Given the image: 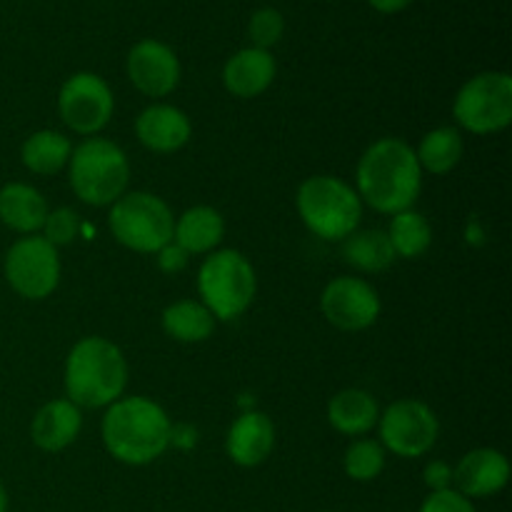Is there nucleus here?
<instances>
[{
  "label": "nucleus",
  "instance_id": "f257e3e1",
  "mask_svg": "<svg viewBox=\"0 0 512 512\" xmlns=\"http://www.w3.org/2000/svg\"><path fill=\"white\" fill-rule=\"evenodd\" d=\"M355 193L375 213L410 210L423 190V168L403 138H380L365 148L355 168Z\"/></svg>",
  "mask_w": 512,
  "mask_h": 512
},
{
  "label": "nucleus",
  "instance_id": "f03ea898",
  "mask_svg": "<svg viewBox=\"0 0 512 512\" xmlns=\"http://www.w3.org/2000/svg\"><path fill=\"white\" fill-rule=\"evenodd\" d=\"M173 420L163 405L145 395H123L105 408L100 438L110 458L130 468H143L163 458L170 448Z\"/></svg>",
  "mask_w": 512,
  "mask_h": 512
},
{
  "label": "nucleus",
  "instance_id": "7ed1b4c3",
  "mask_svg": "<svg viewBox=\"0 0 512 512\" xmlns=\"http://www.w3.org/2000/svg\"><path fill=\"white\" fill-rule=\"evenodd\" d=\"M128 360L125 353L103 335L80 338L65 358V398L80 410L108 408L128 388Z\"/></svg>",
  "mask_w": 512,
  "mask_h": 512
},
{
  "label": "nucleus",
  "instance_id": "20e7f679",
  "mask_svg": "<svg viewBox=\"0 0 512 512\" xmlns=\"http://www.w3.org/2000/svg\"><path fill=\"white\" fill-rule=\"evenodd\" d=\"M295 208L305 228L328 243H343L363 220V200L338 175L305 178L295 193Z\"/></svg>",
  "mask_w": 512,
  "mask_h": 512
},
{
  "label": "nucleus",
  "instance_id": "39448f33",
  "mask_svg": "<svg viewBox=\"0 0 512 512\" xmlns=\"http://www.w3.org/2000/svg\"><path fill=\"white\" fill-rule=\"evenodd\" d=\"M68 183L75 198L93 208H110L128 193L130 160L118 143L88 138L75 145L68 160Z\"/></svg>",
  "mask_w": 512,
  "mask_h": 512
},
{
  "label": "nucleus",
  "instance_id": "423d86ee",
  "mask_svg": "<svg viewBox=\"0 0 512 512\" xmlns=\"http://www.w3.org/2000/svg\"><path fill=\"white\" fill-rule=\"evenodd\" d=\"M200 303L213 313L215 320L240 318L248 313L258 295V275L253 263L240 250H213L198 270Z\"/></svg>",
  "mask_w": 512,
  "mask_h": 512
},
{
  "label": "nucleus",
  "instance_id": "0eeeda50",
  "mask_svg": "<svg viewBox=\"0 0 512 512\" xmlns=\"http://www.w3.org/2000/svg\"><path fill=\"white\" fill-rule=\"evenodd\" d=\"M108 225L113 238L133 253L155 255L173 240L175 215L160 195L128 190L110 205Z\"/></svg>",
  "mask_w": 512,
  "mask_h": 512
},
{
  "label": "nucleus",
  "instance_id": "6e6552de",
  "mask_svg": "<svg viewBox=\"0 0 512 512\" xmlns=\"http://www.w3.org/2000/svg\"><path fill=\"white\" fill-rule=\"evenodd\" d=\"M458 130L493 135L512 123V78L503 70H485L460 85L453 100Z\"/></svg>",
  "mask_w": 512,
  "mask_h": 512
},
{
  "label": "nucleus",
  "instance_id": "1a4fd4ad",
  "mask_svg": "<svg viewBox=\"0 0 512 512\" xmlns=\"http://www.w3.org/2000/svg\"><path fill=\"white\" fill-rule=\"evenodd\" d=\"M3 275L13 293L25 300H45L55 293L63 275L60 255L43 235H23L8 248Z\"/></svg>",
  "mask_w": 512,
  "mask_h": 512
},
{
  "label": "nucleus",
  "instance_id": "9d476101",
  "mask_svg": "<svg viewBox=\"0 0 512 512\" xmlns=\"http://www.w3.org/2000/svg\"><path fill=\"white\" fill-rule=\"evenodd\" d=\"M378 433V443L398 458H423L438 443L440 420L423 400L403 398L380 413Z\"/></svg>",
  "mask_w": 512,
  "mask_h": 512
},
{
  "label": "nucleus",
  "instance_id": "9b49d317",
  "mask_svg": "<svg viewBox=\"0 0 512 512\" xmlns=\"http://www.w3.org/2000/svg\"><path fill=\"white\" fill-rule=\"evenodd\" d=\"M58 113L73 133L95 138L115 113L113 90L98 73L80 70L60 85Z\"/></svg>",
  "mask_w": 512,
  "mask_h": 512
},
{
  "label": "nucleus",
  "instance_id": "f8f14e48",
  "mask_svg": "<svg viewBox=\"0 0 512 512\" xmlns=\"http://www.w3.org/2000/svg\"><path fill=\"white\" fill-rule=\"evenodd\" d=\"M320 310L333 328L345 330V333H360L378 323L383 303H380L378 290L368 280L340 275L323 288Z\"/></svg>",
  "mask_w": 512,
  "mask_h": 512
},
{
  "label": "nucleus",
  "instance_id": "ddd939ff",
  "mask_svg": "<svg viewBox=\"0 0 512 512\" xmlns=\"http://www.w3.org/2000/svg\"><path fill=\"white\" fill-rule=\"evenodd\" d=\"M125 73H128L133 88L145 98H165L180 85L183 65H180L178 53L168 43L143 38L128 50Z\"/></svg>",
  "mask_w": 512,
  "mask_h": 512
},
{
  "label": "nucleus",
  "instance_id": "4468645a",
  "mask_svg": "<svg viewBox=\"0 0 512 512\" xmlns=\"http://www.w3.org/2000/svg\"><path fill=\"white\" fill-rule=\"evenodd\" d=\"M510 483V460L495 448H475L453 468V488L468 500L493 498Z\"/></svg>",
  "mask_w": 512,
  "mask_h": 512
},
{
  "label": "nucleus",
  "instance_id": "2eb2a0df",
  "mask_svg": "<svg viewBox=\"0 0 512 512\" xmlns=\"http://www.w3.org/2000/svg\"><path fill=\"white\" fill-rule=\"evenodd\" d=\"M275 450V425L263 410H245L225 435V453L238 468H258Z\"/></svg>",
  "mask_w": 512,
  "mask_h": 512
},
{
  "label": "nucleus",
  "instance_id": "dca6fc26",
  "mask_svg": "<svg viewBox=\"0 0 512 512\" xmlns=\"http://www.w3.org/2000/svg\"><path fill=\"white\" fill-rule=\"evenodd\" d=\"M135 135L150 153H175L193 138L188 113L170 103H153L135 120Z\"/></svg>",
  "mask_w": 512,
  "mask_h": 512
},
{
  "label": "nucleus",
  "instance_id": "f3484780",
  "mask_svg": "<svg viewBox=\"0 0 512 512\" xmlns=\"http://www.w3.org/2000/svg\"><path fill=\"white\" fill-rule=\"evenodd\" d=\"M278 75V63H275L270 50L260 48H240L238 53L230 55L223 65V85L233 98L250 100L263 95L273 85Z\"/></svg>",
  "mask_w": 512,
  "mask_h": 512
},
{
  "label": "nucleus",
  "instance_id": "a211bd4d",
  "mask_svg": "<svg viewBox=\"0 0 512 512\" xmlns=\"http://www.w3.org/2000/svg\"><path fill=\"white\" fill-rule=\"evenodd\" d=\"M83 430V410L68 398L45 403L30 423V440L43 453H60L78 440Z\"/></svg>",
  "mask_w": 512,
  "mask_h": 512
},
{
  "label": "nucleus",
  "instance_id": "6ab92c4d",
  "mask_svg": "<svg viewBox=\"0 0 512 512\" xmlns=\"http://www.w3.org/2000/svg\"><path fill=\"white\" fill-rule=\"evenodd\" d=\"M48 200L28 183H5L0 188V223L20 235H38L48 218Z\"/></svg>",
  "mask_w": 512,
  "mask_h": 512
},
{
  "label": "nucleus",
  "instance_id": "aec40b11",
  "mask_svg": "<svg viewBox=\"0 0 512 512\" xmlns=\"http://www.w3.org/2000/svg\"><path fill=\"white\" fill-rule=\"evenodd\" d=\"M225 238V218L213 205H193L175 218L173 240L193 258L218 250Z\"/></svg>",
  "mask_w": 512,
  "mask_h": 512
},
{
  "label": "nucleus",
  "instance_id": "412c9836",
  "mask_svg": "<svg viewBox=\"0 0 512 512\" xmlns=\"http://www.w3.org/2000/svg\"><path fill=\"white\" fill-rule=\"evenodd\" d=\"M380 405L368 390L345 388L335 393L328 403V423L333 430L348 438H363L378 428Z\"/></svg>",
  "mask_w": 512,
  "mask_h": 512
},
{
  "label": "nucleus",
  "instance_id": "4be33fe9",
  "mask_svg": "<svg viewBox=\"0 0 512 512\" xmlns=\"http://www.w3.org/2000/svg\"><path fill=\"white\" fill-rule=\"evenodd\" d=\"M73 143L60 130H35L20 145V160L35 175H55L68 168Z\"/></svg>",
  "mask_w": 512,
  "mask_h": 512
},
{
  "label": "nucleus",
  "instance_id": "5701e85b",
  "mask_svg": "<svg viewBox=\"0 0 512 512\" xmlns=\"http://www.w3.org/2000/svg\"><path fill=\"white\" fill-rule=\"evenodd\" d=\"M215 323L218 320L200 300H178V303H170L160 315L165 335L185 345L205 343L213 335Z\"/></svg>",
  "mask_w": 512,
  "mask_h": 512
},
{
  "label": "nucleus",
  "instance_id": "b1692460",
  "mask_svg": "<svg viewBox=\"0 0 512 512\" xmlns=\"http://www.w3.org/2000/svg\"><path fill=\"white\" fill-rule=\"evenodd\" d=\"M415 155H418V163L420 168H423V173H453L465 155L463 133H460L458 128H453V125H440V128L428 130V133L420 138Z\"/></svg>",
  "mask_w": 512,
  "mask_h": 512
},
{
  "label": "nucleus",
  "instance_id": "393cba45",
  "mask_svg": "<svg viewBox=\"0 0 512 512\" xmlns=\"http://www.w3.org/2000/svg\"><path fill=\"white\" fill-rule=\"evenodd\" d=\"M345 263L360 273H385L395 263V250L385 230H355L343 240Z\"/></svg>",
  "mask_w": 512,
  "mask_h": 512
},
{
  "label": "nucleus",
  "instance_id": "a878e982",
  "mask_svg": "<svg viewBox=\"0 0 512 512\" xmlns=\"http://www.w3.org/2000/svg\"><path fill=\"white\" fill-rule=\"evenodd\" d=\"M390 238V245L395 250V258L418 260L420 255L428 253L433 245V228L418 210H403L390 218V228L385 230Z\"/></svg>",
  "mask_w": 512,
  "mask_h": 512
},
{
  "label": "nucleus",
  "instance_id": "bb28decb",
  "mask_svg": "<svg viewBox=\"0 0 512 512\" xmlns=\"http://www.w3.org/2000/svg\"><path fill=\"white\" fill-rule=\"evenodd\" d=\"M343 470L355 483H373L385 470V448L378 440H353L343 455Z\"/></svg>",
  "mask_w": 512,
  "mask_h": 512
},
{
  "label": "nucleus",
  "instance_id": "cd10ccee",
  "mask_svg": "<svg viewBox=\"0 0 512 512\" xmlns=\"http://www.w3.org/2000/svg\"><path fill=\"white\" fill-rule=\"evenodd\" d=\"M285 35V18L278 8H270V5H263V8L255 10L248 20V38L253 43V48L270 50L283 40Z\"/></svg>",
  "mask_w": 512,
  "mask_h": 512
},
{
  "label": "nucleus",
  "instance_id": "c85d7f7f",
  "mask_svg": "<svg viewBox=\"0 0 512 512\" xmlns=\"http://www.w3.org/2000/svg\"><path fill=\"white\" fill-rule=\"evenodd\" d=\"M80 230H83V223L73 208H55L48 210V218L43 223V238L55 248H63L78 238Z\"/></svg>",
  "mask_w": 512,
  "mask_h": 512
},
{
  "label": "nucleus",
  "instance_id": "c756f323",
  "mask_svg": "<svg viewBox=\"0 0 512 512\" xmlns=\"http://www.w3.org/2000/svg\"><path fill=\"white\" fill-rule=\"evenodd\" d=\"M418 512H478L475 510L473 500H468L465 495H460L458 490H440V493H430L423 500Z\"/></svg>",
  "mask_w": 512,
  "mask_h": 512
},
{
  "label": "nucleus",
  "instance_id": "7c9ffc66",
  "mask_svg": "<svg viewBox=\"0 0 512 512\" xmlns=\"http://www.w3.org/2000/svg\"><path fill=\"white\" fill-rule=\"evenodd\" d=\"M155 260H158V268L163 270V273L178 275V273H183L185 268H188L190 255L185 253V250L180 248V245L175 243V240H170L168 245H163V248H160L158 253H155Z\"/></svg>",
  "mask_w": 512,
  "mask_h": 512
},
{
  "label": "nucleus",
  "instance_id": "2f4dec72",
  "mask_svg": "<svg viewBox=\"0 0 512 512\" xmlns=\"http://www.w3.org/2000/svg\"><path fill=\"white\" fill-rule=\"evenodd\" d=\"M423 480L430 488V493H440V490L453 488V465L445 460H430L423 470Z\"/></svg>",
  "mask_w": 512,
  "mask_h": 512
},
{
  "label": "nucleus",
  "instance_id": "473e14b6",
  "mask_svg": "<svg viewBox=\"0 0 512 512\" xmlns=\"http://www.w3.org/2000/svg\"><path fill=\"white\" fill-rule=\"evenodd\" d=\"M170 445H178V448H193L195 430L190 428V425H173V430H170Z\"/></svg>",
  "mask_w": 512,
  "mask_h": 512
},
{
  "label": "nucleus",
  "instance_id": "72a5a7b5",
  "mask_svg": "<svg viewBox=\"0 0 512 512\" xmlns=\"http://www.w3.org/2000/svg\"><path fill=\"white\" fill-rule=\"evenodd\" d=\"M410 3H413V0H368L370 8L378 10V13H383V15L403 13Z\"/></svg>",
  "mask_w": 512,
  "mask_h": 512
},
{
  "label": "nucleus",
  "instance_id": "f704fd0d",
  "mask_svg": "<svg viewBox=\"0 0 512 512\" xmlns=\"http://www.w3.org/2000/svg\"><path fill=\"white\" fill-rule=\"evenodd\" d=\"M0 512H8V493H5L3 483H0Z\"/></svg>",
  "mask_w": 512,
  "mask_h": 512
},
{
  "label": "nucleus",
  "instance_id": "c9c22d12",
  "mask_svg": "<svg viewBox=\"0 0 512 512\" xmlns=\"http://www.w3.org/2000/svg\"><path fill=\"white\" fill-rule=\"evenodd\" d=\"M330 512H333V510H330Z\"/></svg>",
  "mask_w": 512,
  "mask_h": 512
}]
</instances>
